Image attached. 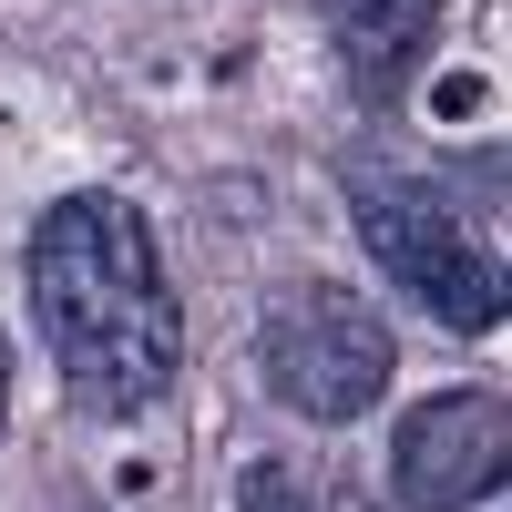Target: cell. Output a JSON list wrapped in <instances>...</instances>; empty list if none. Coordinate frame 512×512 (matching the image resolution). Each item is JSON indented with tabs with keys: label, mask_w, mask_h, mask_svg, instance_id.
<instances>
[{
	"label": "cell",
	"mask_w": 512,
	"mask_h": 512,
	"mask_svg": "<svg viewBox=\"0 0 512 512\" xmlns=\"http://www.w3.org/2000/svg\"><path fill=\"white\" fill-rule=\"evenodd\" d=\"M31 318H41V349H52L72 410H93V420L154 410L185 369L164 246L144 226V205L113 185H82L31 226Z\"/></svg>",
	"instance_id": "obj_1"
},
{
	"label": "cell",
	"mask_w": 512,
	"mask_h": 512,
	"mask_svg": "<svg viewBox=\"0 0 512 512\" xmlns=\"http://www.w3.org/2000/svg\"><path fill=\"white\" fill-rule=\"evenodd\" d=\"M256 369H267V390L297 420H359V410H379V390H390L400 338H390V318H379L369 297L308 277V287H277L267 297Z\"/></svg>",
	"instance_id": "obj_2"
},
{
	"label": "cell",
	"mask_w": 512,
	"mask_h": 512,
	"mask_svg": "<svg viewBox=\"0 0 512 512\" xmlns=\"http://www.w3.org/2000/svg\"><path fill=\"white\" fill-rule=\"evenodd\" d=\"M349 216H359L369 256L390 267V287H410L441 328H461V338L502 328V256L461 226L451 195L410 185V175H369V164H359V175H349Z\"/></svg>",
	"instance_id": "obj_3"
},
{
	"label": "cell",
	"mask_w": 512,
	"mask_h": 512,
	"mask_svg": "<svg viewBox=\"0 0 512 512\" xmlns=\"http://www.w3.org/2000/svg\"><path fill=\"white\" fill-rule=\"evenodd\" d=\"M502 461H512V420L492 390H441L400 420L390 441V492L400 512H472L502 492Z\"/></svg>",
	"instance_id": "obj_4"
},
{
	"label": "cell",
	"mask_w": 512,
	"mask_h": 512,
	"mask_svg": "<svg viewBox=\"0 0 512 512\" xmlns=\"http://www.w3.org/2000/svg\"><path fill=\"white\" fill-rule=\"evenodd\" d=\"M441 11L451 0H318V21H328V52L338 72H349V93H400L410 62L441 41Z\"/></svg>",
	"instance_id": "obj_5"
},
{
	"label": "cell",
	"mask_w": 512,
	"mask_h": 512,
	"mask_svg": "<svg viewBox=\"0 0 512 512\" xmlns=\"http://www.w3.org/2000/svg\"><path fill=\"white\" fill-rule=\"evenodd\" d=\"M246 512H369L349 472H308V461H246Z\"/></svg>",
	"instance_id": "obj_6"
},
{
	"label": "cell",
	"mask_w": 512,
	"mask_h": 512,
	"mask_svg": "<svg viewBox=\"0 0 512 512\" xmlns=\"http://www.w3.org/2000/svg\"><path fill=\"white\" fill-rule=\"evenodd\" d=\"M0 420H11V338H0Z\"/></svg>",
	"instance_id": "obj_7"
}]
</instances>
